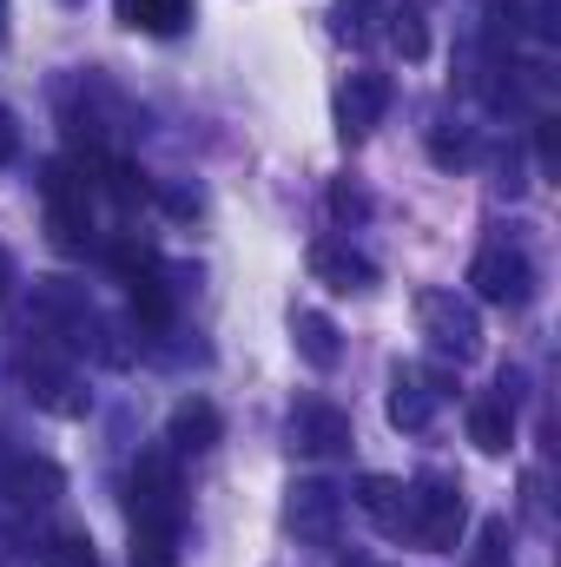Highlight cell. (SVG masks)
<instances>
[{"mask_svg":"<svg viewBox=\"0 0 561 567\" xmlns=\"http://www.w3.org/2000/svg\"><path fill=\"white\" fill-rule=\"evenodd\" d=\"M469 567H516L509 561V522H502V515L482 522V535H476V548H469Z\"/></svg>","mask_w":561,"mask_h":567,"instance_id":"obj_22","label":"cell"},{"mask_svg":"<svg viewBox=\"0 0 561 567\" xmlns=\"http://www.w3.org/2000/svg\"><path fill=\"white\" fill-rule=\"evenodd\" d=\"M284 515H290V528H297L304 542L330 548V542H337V515H344V502H337V495H330L324 482H297V488H290V508H284Z\"/></svg>","mask_w":561,"mask_h":567,"instance_id":"obj_10","label":"cell"},{"mask_svg":"<svg viewBox=\"0 0 561 567\" xmlns=\"http://www.w3.org/2000/svg\"><path fill=\"white\" fill-rule=\"evenodd\" d=\"M310 278L330 284V290H370L377 284V265L364 251H350L344 238H317L310 245Z\"/></svg>","mask_w":561,"mask_h":567,"instance_id":"obj_11","label":"cell"},{"mask_svg":"<svg viewBox=\"0 0 561 567\" xmlns=\"http://www.w3.org/2000/svg\"><path fill=\"white\" fill-rule=\"evenodd\" d=\"M113 13H120V27H133V33L172 40V33H185L192 0H113Z\"/></svg>","mask_w":561,"mask_h":567,"instance_id":"obj_15","label":"cell"},{"mask_svg":"<svg viewBox=\"0 0 561 567\" xmlns=\"http://www.w3.org/2000/svg\"><path fill=\"white\" fill-rule=\"evenodd\" d=\"M40 198H47V231L60 251H86L93 245V212H86V178L73 165H47L40 172Z\"/></svg>","mask_w":561,"mask_h":567,"instance_id":"obj_2","label":"cell"},{"mask_svg":"<svg viewBox=\"0 0 561 567\" xmlns=\"http://www.w3.org/2000/svg\"><path fill=\"white\" fill-rule=\"evenodd\" d=\"M0 488H7L13 508H47V502L67 488V475H60L47 455H13V462L0 468Z\"/></svg>","mask_w":561,"mask_h":567,"instance_id":"obj_9","label":"cell"},{"mask_svg":"<svg viewBox=\"0 0 561 567\" xmlns=\"http://www.w3.org/2000/svg\"><path fill=\"white\" fill-rule=\"evenodd\" d=\"M357 508H364L384 535H410V495H404V482L364 475V482H357Z\"/></svg>","mask_w":561,"mask_h":567,"instance_id":"obj_13","label":"cell"},{"mask_svg":"<svg viewBox=\"0 0 561 567\" xmlns=\"http://www.w3.org/2000/svg\"><path fill=\"white\" fill-rule=\"evenodd\" d=\"M469 442H476L482 455H502V449L516 442V410H509L502 396H482V403H469Z\"/></svg>","mask_w":561,"mask_h":567,"instance_id":"obj_17","label":"cell"},{"mask_svg":"<svg viewBox=\"0 0 561 567\" xmlns=\"http://www.w3.org/2000/svg\"><path fill=\"white\" fill-rule=\"evenodd\" d=\"M404 495H410V542L436 548V555H449V548L462 542V522H469V508H462V482L429 468V475H417Z\"/></svg>","mask_w":561,"mask_h":567,"instance_id":"obj_1","label":"cell"},{"mask_svg":"<svg viewBox=\"0 0 561 567\" xmlns=\"http://www.w3.org/2000/svg\"><path fill=\"white\" fill-rule=\"evenodd\" d=\"M536 145H542V158L555 165V152H561V140H555V120H542V133H536Z\"/></svg>","mask_w":561,"mask_h":567,"instance_id":"obj_28","label":"cell"},{"mask_svg":"<svg viewBox=\"0 0 561 567\" xmlns=\"http://www.w3.org/2000/svg\"><path fill=\"white\" fill-rule=\"evenodd\" d=\"M290 449L297 455H344L350 449V416L337 403H324V396H304L290 410Z\"/></svg>","mask_w":561,"mask_h":567,"instance_id":"obj_7","label":"cell"},{"mask_svg":"<svg viewBox=\"0 0 561 567\" xmlns=\"http://www.w3.org/2000/svg\"><path fill=\"white\" fill-rule=\"evenodd\" d=\"M357 567H384V561H357Z\"/></svg>","mask_w":561,"mask_h":567,"instance_id":"obj_31","label":"cell"},{"mask_svg":"<svg viewBox=\"0 0 561 567\" xmlns=\"http://www.w3.org/2000/svg\"><path fill=\"white\" fill-rule=\"evenodd\" d=\"M133 317H140L145 330H165L172 323V297H165V284L152 278V271L133 278Z\"/></svg>","mask_w":561,"mask_h":567,"instance_id":"obj_21","label":"cell"},{"mask_svg":"<svg viewBox=\"0 0 561 567\" xmlns=\"http://www.w3.org/2000/svg\"><path fill=\"white\" fill-rule=\"evenodd\" d=\"M469 284L482 303H502V310H522L536 297V265L516 251V245H482L476 265H469Z\"/></svg>","mask_w":561,"mask_h":567,"instance_id":"obj_4","label":"cell"},{"mask_svg":"<svg viewBox=\"0 0 561 567\" xmlns=\"http://www.w3.org/2000/svg\"><path fill=\"white\" fill-rule=\"evenodd\" d=\"M330 212H364V198H357L350 185H337V192H330Z\"/></svg>","mask_w":561,"mask_h":567,"instance_id":"obj_29","label":"cell"},{"mask_svg":"<svg viewBox=\"0 0 561 567\" xmlns=\"http://www.w3.org/2000/svg\"><path fill=\"white\" fill-rule=\"evenodd\" d=\"M218 410L205 403V396H192V403H178L172 410V423H165V442L178 449V455H205V449H218Z\"/></svg>","mask_w":561,"mask_h":567,"instance_id":"obj_14","label":"cell"},{"mask_svg":"<svg viewBox=\"0 0 561 567\" xmlns=\"http://www.w3.org/2000/svg\"><path fill=\"white\" fill-rule=\"evenodd\" d=\"M290 343H297V357H304L310 370H337V363H344V337H337V323H330L324 310H297V317H290Z\"/></svg>","mask_w":561,"mask_h":567,"instance_id":"obj_12","label":"cell"},{"mask_svg":"<svg viewBox=\"0 0 561 567\" xmlns=\"http://www.w3.org/2000/svg\"><path fill=\"white\" fill-rule=\"evenodd\" d=\"M337 113H344V140H364L370 126H384V113H390V73H370V66L350 73Z\"/></svg>","mask_w":561,"mask_h":567,"instance_id":"obj_8","label":"cell"},{"mask_svg":"<svg viewBox=\"0 0 561 567\" xmlns=\"http://www.w3.org/2000/svg\"><path fill=\"white\" fill-rule=\"evenodd\" d=\"M436 158H442V165H462V158H469V145H462V140H436Z\"/></svg>","mask_w":561,"mask_h":567,"instance_id":"obj_27","label":"cell"},{"mask_svg":"<svg viewBox=\"0 0 561 567\" xmlns=\"http://www.w3.org/2000/svg\"><path fill=\"white\" fill-rule=\"evenodd\" d=\"M13 152H20V126H13V113L0 106V165H13Z\"/></svg>","mask_w":561,"mask_h":567,"instance_id":"obj_26","label":"cell"},{"mask_svg":"<svg viewBox=\"0 0 561 567\" xmlns=\"http://www.w3.org/2000/svg\"><path fill=\"white\" fill-rule=\"evenodd\" d=\"M390 423L422 435V429L436 423V390L422 383L417 370H397V390H390Z\"/></svg>","mask_w":561,"mask_h":567,"instance_id":"obj_16","label":"cell"},{"mask_svg":"<svg viewBox=\"0 0 561 567\" xmlns=\"http://www.w3.org/2000/svg\"><path fill=\"white\" fill-rule=\"evenodd\" d=\"M133 567H178V528L172 522H133Z\"/></svg>","mask_w":561,"mask_h":567,"instance_id":"obj_19","label":"cell"},{"mask_svg":"<svg viewBox=\"0 0 561 567\" xmlns=\"http://www.w3.org/2000/svg\"><path fill=\"white\" fill-rule=\"evenodd\" d=\"M390 40L404 47V60H422V53H429V33H422V20H417V13H397V27H390Z\"/></svg>","mask_w":561,"mask_h":567,"instance_id":"obj_25","label":"cell"},{"mask_svg":"<svg viewBox=\"0 0 561 567\" xmlns=\"http://www.w3.org/2000/svg\"><path fill=\"white\" fill-rule=\"evenodd\" d=\"M417 323H422V337H429L442 357H456V363H469V357L482 350V323H476V310H469L456 290H422Z\"/></svg>","mask_w":561,"mask_h":567,"instance_id":"obj_3","label":"cell"},{"mask_svg":"<svg viewBox=\"0 0 561 567\" xmlns=\"http://www.w3.org/2000/svg\"><path fill=\"white\" fill-rule=\"evenodd\" d=\"M47 567H100L93 535H86V528H60V535H47Z\"/></svg>","mask_w":561,"mask_h":567,"instance_id":"obj_20","label":"cell"},{"mask_svg":"<svg viewBox=\"0 0 561 567\" xmlns=\"http://www.w3.org/2000/svg\"><path fill=\"white\" fill-rule=\"evenodd\" d=\"M384 20V0H337V33L344 40H370Z\"/></svg>","mask_w":561,"mask_h":567,"instance_id":"obj_23","label":"cell"},{"mask_svg":"<svg viewBox=\"0 0 561 567\" xmlns=\"http://www.w3.org/2000/svg\"><path fill=\"white\" fill-rule=\"evenodd\" d=\"M126 508H133V522H172V528H178V468H172V455L152 449V455L133 462Z\"/></svg>","mask_w":561,"mask_h":567,"instance_id":"obj_6","label":"cell"},{"mask_svg":"<svg viewBox=\"0 0 561 567\" xmlns=\"http://www.w3.org/2000/svg\"><path fill=\"white\" fill-rule=\"evenodd\" d=\"M106 258L120 265V278H126V284L152 271V251H145V245H133V238H120V245H106Z\"/></svg>","mask_w":561,"mask_h":567,"instance_id":"obj_24","label":"cell"},{"mask_svg":"<svg viewBox=\"0 0 561 567\" xmlns=\"http://www.w3.org/2000/svg\"><path fill=\"white\" fill-rule=\"evenodd\" d=\"M20 383H27V396L40 403V410H53V416H86V390L73 383V370L53 357V350H20Z\"/></svg>","mask_w":561,"mask_h":567,"instance_id":"obj_5","label":"cell"},{"mask_svg":"<svg viewBox=\"0 0 561 567\" xmlns=\"http://www.w3.org/2000/svg\"><path fill=\"white\" fill-rule=\"evenodd\" d=\"M93 172H100V185H106V198H113V205H126V212L152 198V185H145V172L133 165V158H93Z\"/></svg>","mask_w":561,"mask_h":567,"instance_id":"obj_18","label":"cell"},{"mask_svg":"<svg viewBox=\"0 0 561 567\" xmlns=\"http://www.w3.org/2000/svg\"><path fill=\"white\" fill-rule=\"evenodd\" d=\"M7 290H13V265H7V251H0V303H7Z\"/></svg>","mask_w":561,"mask_h":567,"instance_id":"obj_30","label":"cell"}]
</instances>
